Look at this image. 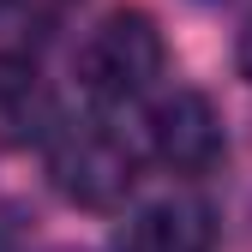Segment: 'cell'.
<instances>
[{
  "label": "cell",
  "instance_id": "6da1fadb",
  "mask_svg": "<svg viewBox=\"0 0 252 252\" xmlns=\"http://www.w3.org/2000/svg\"><path fill=\"white\" fill-rule=\"evenodd\" d=\"M162 66H168V42L144 6L102 12L90 24V36L78 42V84L96 108H126V102L150 96Z\"/></svg>",
  "mask_w": 252,
  "mask_h": 252
},
{
  "label": "cell",
  "instance_id": "7a4b0ae2",
  "mask_svg": "<svg viewBox=\"0 0 252 252\" xmlns=\"http://www.w3.org/2000/svg\"><path fill=\"white\" fill-rule=\"evenodd\" d=\"M48 180L78 210H120L138 186V150L114 120L90 114L48 132Z\"/></svg>",
  "mask_w": 252,
  "mask_h": 252
},
{
  "label": "cell",
  "instance_id": "3957f363",
  "mask_svg": "<svg viewBox=\"0 0 252 252\" xmlns=\"http://www.w3.org/2000/svg\"><path fill=\"white\" fill-rule=\"evenodd\" d=\"M150 150L156 162L174 168V174H210L222 168L228 156V132H222V114L204 90H174L150 108Z\"/></svg>",
  "mask_w": 252,
  "mask_h": 252
},
{
  "label": "cell",
  "instance_id": "277c9868",
  "mask_svg": "<svg viewBox=\"0 0 252 252\" xmlns=\"http://www.w3.org/2000/svg\"><path fill=\"white\" fill-rule=\"evenodd\" d=\"M210 246H216V210L198 192H168L126 222L114 252H210Z\"/></svg>",
  "mask_w": 252,
  "mask_h": 252
},
{
  "label": "cell",
  "instance_id": "5b68a950",
  "mask_svg": "<svg viewBox=\"0 0 252 252\" xmlns=\"http://www.w3.org/2000/svg\"><path fill=\"white\" fill-rule=\"evenodd\" d=\"M48 90H42V72L30 66L24 54H0V144L18 150L30 138L48 144Z\"/></svg>",
  "mask_w": 252,
  "mask_h": 252
},
{
  "label": "cell",
  "instance_id": "8992f818",
  "mask_svg": "<svg viewBox=\"0 0 252 252\" xmlns=\"http://www.w3.org/2000/svg\"><path fill=\"white\" fill-rule=\"evenodd\" d=\"M234 60H240V78L252 84V18H246V30H240V48H234Z\"/></svg>",
  "mask_w": 252,
  "mask_h": 252
}]
</instances>
